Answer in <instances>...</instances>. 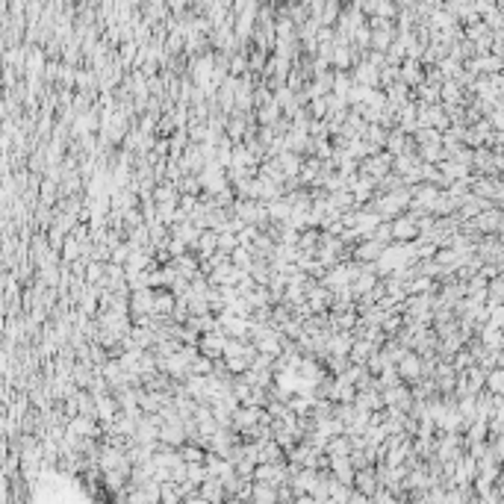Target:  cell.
I'll list each match as a JSON object with an SVG mask.
<instances>
[{"label":"cell","mask_w":504,"mask_h":504,"mask_svg":"<svg viewBox=\"0 0 504 504\" xmlns=\"http://www.w3.org/2000/svg\"><path fill=\"white\" fill-rule=\"evenodd\" d=\"M357 484H360L366 493H372V490H375V478H372V472H357Z\"/></svg>","instance_id":"5"},{"label":"cell","mask_w":504,"mask_h":504,"mask_svg":"<svg viewBox=\"0 0 504 504\" xmlns=\"http://www.w3.org/2000/svg\"><path fill=\"white\" fill-rule=\"evenodd\" d=\"M401 375H404V378L419 375V360H416V357H404V360H401Z\"/></svg>","instance_id":"4"},{"label":"cell","mask_w":504,"mask_h":504,"mask_svg":"<svg viewBox=\"0 0 504 504\" xmlns=\"http://www.w3.org/2000/svg\"><path fill=\"white\" fill-rule=\"evenodd\" d=\"M183 460H186V463H201V460H204V451H198V448H183Z\"/></svg>","instance_id":"6"},{"label":"cell","mask_w":504,"mask_h":504,"mask_svg":"<svg viewBox=\"0 0 504 504\" xmlns=\"http://www.w3.org/2000/svg\"><path fill=\"white\" fill-rule=\"evenodd\" d=\"M389 230H392L395 239H410V236H416V221L413 219H398Z\"/></svg>","instance_id":"1"},{"label":"cell","mask_w":504,"mask_h":504,"mask_svg":"<svg viewBox=\"0 0 504 504\" xmlns=\"http://www.w3.org/2000/svg\"><path fill=\"white\" fill-rule=\"evenodd\" d=\"M157 437H162L165 442H183V440H186V437H183V428H180V425H177V428H174V425H165V428L159 431Z\"/></svg>","instance_id":"2"},{"label":"cell","mask_w":504,"mask_h":504,"mask_svg":"<svg viewBox=\"0 0 504 504\" xmlns=\"http://www.w3.org/2000/svg\"><path fill=\"white\" fill-rule=\"evenodd\" d=\"M380 251H383V248H380L378 242H366L363 248H357V256H360V259H375V256H380Z\"/></svg>","instance_id":"3"},{"label":"cell","mask_w":504,"mask_h":504,"mask_svg":"<svg viewBox=\"0 0 504 504\" xmlns=\"http://www.w3.org/2000/svg\"><path fill=\"white\" fill-rule=\"evenodd\" d=\"M490 389H493L496 395L502 392V372H493V375H490Z\"/></svg>","instance_id":"7"}]
</instances>
